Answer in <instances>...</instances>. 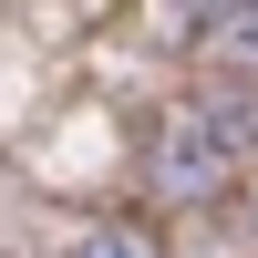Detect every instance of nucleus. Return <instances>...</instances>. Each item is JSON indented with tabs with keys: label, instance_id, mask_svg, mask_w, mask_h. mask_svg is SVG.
<instances>
[{
	"label": "nucleus",
	"instance_id": "f03ea898",
	"mask_svg": "<svg viewBox=\"0 0 258 258\" xmlns=\"http://www.w3.org/2000/svg\"><path fill=\"white\" fill-rule=\"evenodd\" d=\"M186 41L207 62H248L258 73V0H238V11H186Z\"/></svg>",
	"mask_w": 258,
	"mask_h": 258
},
{
	"label": "nucleus",
	"instance_id": "f257e3e1",
	"mask_svg": "<svg viewBox=\"0 0 258 258\" xmlns=\"http://www.w3.org/2000/svg\"><path fill=\"white\" fill-rule=\"evenodd\" d=\"M248 155H258V83H207V93H186L176 114H165L145 186L186 207V197H217Z\"/></svg>",
	"mask_w": 258,
	"mask_h": 258
},
{
	"label": "nucleus",
	"instance_id": "7ed1b4c3",
	"mask_svg": "<svg viewBox=\"0 0 258 258\" xmlns=\"http://www.w3.org/2000/svg\"><path fill=\"white\" fill-rule=\"evenodd\" d=\"M73 258H155V238L124 227V217H103V227H83V238H73Z\"/></svg>",
	"mask_w": 258,
	"mask_h": 258
}]
</instances>
